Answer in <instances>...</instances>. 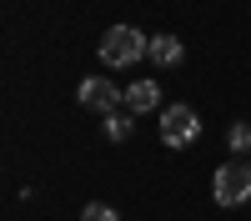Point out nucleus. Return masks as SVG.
<instances>
[{"label":"nucleus","instance_id":"nucleus-1","mask_svg":"<svg viewBox=\"0 0 251 221\" xmlns=\"http://www.w3.org/2000/svg\"><path fill=\"white\" fill-rule=\"evenodd\" d=\"M141 55H151V40L136 25H111L100 35V60H106V66H136Z\"/></svg>","mask_w":251,"mask_h":221},{"label":"nucleus","instance_id":"nucleus-2","mask_svg":"<svg viewBox=\"0 0 251 221\" xmlns=\"http://www.w3.org/2000/svg\"><path fill=\"white\" fill-rule=\"evenodd\" d=\"M211 196H216V206H241V201H251V161H226L216 171V181H211Z\"/></svg>","mask_w":251,"mask_h":221},{"label":"nucleus","instance_id":"nucleus-3","mask_svg":"<svg viewBox=\"0 0 251 221\" xmlns=\"http://www.w3.org/2000/svg\"><path fill=\"white\" fill-rule=\"evenodd\" d=\"M196 136H201V116H196L191 106H166V111H161V141H166L171 151L191 146Z\"/></svg>","mask_w":251,"mask_h":221},{"label":"nucleus","instance_id":"nucleus-4","mask_svg":"<svg viewBox=\"0 0 251 221\" xmlns=\"http://www.w3.org/2000/svg\"><path fill=\"white\" fill-rule=\"evenodd\" d=\"M80 106H86V111H100V116H111V111L126 106V91H116L106 75H86V80H80Z\"/></svg>","mask_w":251,"mask_h":221},{"label":"nucleus","instance_id":"nucleus-5","mask_svg":"<svg viewBox=\"0 0 251 221\" xmlns=\"http://www.w3.org/2000/svg\"><path fill=\"white\" fill-rule=\"evenodd\" d=\"M156 106H161V86H156V80H136V86L126 91V111L146 116V111H156Z\"/></svg>","mask_w":251,"mask_h":221},{"label":"nucleus","instance_id":"nucleus-6","mask_svg":"<svg viewBox=\"0 0 251 221\" xmlns=\"http://www.w3.org/2000/svg\"><path fill=\"white\" fill-rule=\"evenodd\" d=\"M151 60L156 66H181V40L176 35H151Z\"/></svg>","mask_w":251,"mask_h":221},{"label":"nucleus","instance_id":"nucleus-7","mask_svg":"<svg viewBox=\"0 0 251 221\" xmlns=\"http://www.w3.org/2000/svg\"><path fill=\"white\" fill-rule=\"evenodd\" d=\"M131 126H136V111H126V106L106 116V136L111 141H131Z\"/></svg>","mask_w":251,"mask_h":221},{"label":"nucleus","instance_id":"nucleus-8","mask_svg":"<svg viewBox=\"0 0 251 221\" xmlns=\"http://www.w3.org/2000/svg\"><path fill=\"white\" fill-rule=\"evenodd\" d=\"M226 146H231V151H251V126H246V121L226 126Z\"/></svg>","mask_w":251,"mask_h":221},{"label":"nucleus","instance_id":"nucleus-9","mask_svg":"<svg viewBox=\"0 0 251 221\" xmlns=\"http://www.w3.org/2000/svg\"><path fill=\"white\" fill-rule=\"evenodd\" d=\"M80 221H121V216H116V211L106 206V201H91V206L80 211Z\"/></svg>","mask_w":251,"mask_h":221}]
</instances>
